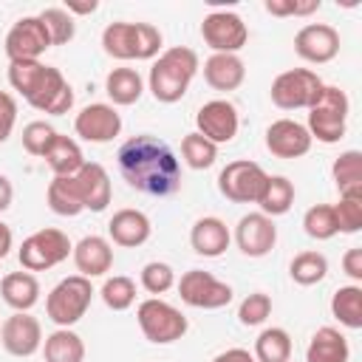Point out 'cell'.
Masks as SVG:
<instances>
[{"label": "cell", "mask_w": 362, "mask_h": 362, "mask_svg": "<svg viewBox=\"0 0 362 362\" xmlns=\"http://www.w3.org/2000/svg\"><path fill=\"white\" fill-rule=\"evenodd\" d=\"M119 173L122 178L153 198H167L181 189V161L173 153V147L150 133L127 139L119 153Z\"/></svg>", "instance_id": "obj_1"}, {"label": "cell", "mask_w": 362, "mask_h": 362, "mask_svg": "<svg viewBox=\"0 0 362 362\" xmlns=\"http://www.w3.org/2000/svg\"><path fill=\"white\" fill-rule=\"evenodd\" d=\"M8 85L40 113L62 116L74 107V88L54 65L34 62H8Z\"/></svg>", "instance_id": "obj_2"}, {"label": "cell", "mask_w": 362, "mask_h": 362, "mask_svg": "<svg viewBox=\"0 0 362 362\" xmlns=\"http://www.w3.org/2000/svg\"><path fill=\"white\" fill-rule=\"evenodd\" d=\"M198 68H201L198 54L187 45H173L161 51L147 76L150 93L156 96V102H164V105L178 102L189 90V82L195 79Z\"/></svg>", "instance_id": "obj_3"}, {"label": "cell", "mask_w": 362, "mask_h": 362, "mask_svg": "<svg viewBox=\"0 0 362 362\" xmlns=\"http://www.w3.org/2000/svg\"><path fill=\"white\" fill-rule=\"evenodd\" d=\"M161 31L150 23H110L102 31V48L107 57L130 59H156L161 51Z\"/></svg>", "instance_id": "obj_4"}, {"label": "cell", "mask_w": 362, "mask_h": 362, "mask_svg": "<svg viewBox=\"0 0 362 362\" xmlns=\"http://www.w3.org/2000/svg\"><path fill=\"white\" fill-rule=\"evenodd\" d=\"M348 110H351V102H348L345 90L337 85H325L322 93L317 96V102L308 107L305 130L311 133V139H317L322 144H337L345 136Z\"/></svg>", "instance_id": "obj_5"}, {"label": "cell", "mask_w": 362, "mask_h": 362, "mask_svg": "<svg viewBox=\"0 0 362 362\" xmlns=\"http://www.w3.org/2000/svg\"><path fill=\"white\" fill-rule=\"evenodd\" d=\"M90 300H93V286L88 277L82 274H71L65 280H59L48 297H45V314L48 320L57 325V328H71L76 325L85 311L90 308Z\"/></svg>", "instance_id": "obj_6"}, {"label": "cell", "mask_w": 362, "mask_h": 362, "mask_svg": "<svg viewBox=\"0 0 362 362\" xmlns=\"http://www.w3.org/2000/svg\"><path fill=\"white\" fill-rule=\"evenodd\" d=\"M136 322H139L141 334H144L153 345H170V342L181 339V337L187 334V328H189L187 317H184L175 305H170V303H164V300H158V297H150V300L139 303V308H136Z\"/></svg>", "instance_id": "obj_7"}, {"label": "cell", "mask_w": 362, "mask_h": 362, "mask_svg": "<svg viewBox=\"0 0 362 362\" xmlns=\"http://www.w3.org/2000/svg\"><path fill=\"white\" fill-rule=\"evenodd\" d=\"M322 79L308 71V68H288L283 74L274 76L272 82V102L280 110H300V107H311L317 102V96L322 93Z\"/></svg>", "instance_id": "obj_8"}, {"label": "cell", "mask_w": 362, "mask_h": 362, "mask_svg": "<svg viewBox=\"0 0 362 362\" xmlns=\"http://www.w3.org/2000/svg\"><path fill=\"white\" fill-rule=\"evenodd\" d=\"M71 252H74V243L62 229H40L23 240L17 257L25 272H45L62 263Z\"/></svg>", "instance_id": "obj_9"}, {"label": "cell", "mask_w": 362, "mask_h": 362, "mask_svg": "<svg viewBox=\"0 0 362 362\" xmlns=\"http://www.w3.org/2000/svg\"><path fill=\"white\" fill-rule=\"evenodd\" d=\"M266 178L269 175L257 161L238 158V161H229L218 173V189L232 204H257Z\"/></svg>", "instance_id": "obj_10"}, {"label": "cell", "mask_w": 362, "mask_h": 362, "mask_svg": "<svg viewBox=\"0 0 362 362\" xmlns=\"http://www.w3.org/2000/svg\"><path fill=\"white\" fill-rule=\"evenodd\" d=\"M178 294L187 305L204 308V311H215V308H223L232 303V286L204 269L184 272L178 280Z\"/></svg>", "instance_id": "obj_11"}, {"label": "cell", "mask_w": 362, "mask_h": 362, "mask_svg": "<svg viewBox=\"0 0 362 362\" xmlns=\"http://www.w3.org/2000/svg\"><path fill=\"white\" fill-rule=\"evenodd\" d=\"M201 37L212 54H238L249 42V28L235 11H209L201 23Z\"/></svg>", "instance_id": "obj_12"}, {"label": "cell", "mask_w": 362, "mask_h": 362, "mask_svg": "<svg viewBox=\"0 0 362 362\" xmlns=\"http://www.w3.org/2000/svg\"><path fill=\"white\" fill-rule=\"evenodd\" d=\"M51 48V37L42 25V20L34 17H20L8 34H6V57L8 62H34Z\"/></svg>", "instance_id": "obj_13"}, {"label": "cell", "mask_w": 362, "mask_h": 362, "mask_svg": "<svg viewBox=\"0 0 362 362\" xmlns=\"http://www.w3.org/2000/svg\"><path fill=\"white\" fill-rule=\"evenodd\" d=\"M74 130H76L79 139H85L90 144H107L122 133V116L113 105L93 102V105H85L76 113Z\"/></svg>", "instance_id": "obj_14"}, {"label": "cell", "mask_w": 362, "mask_h": 362, "mask_svg": "<svg viewBox=\"0 0 362 362\" xmlns=\"http://www.w3.org/2000/svg\"><path fill=\"white\" fill-rule=\"evenodd\" d=\"M195 124H198L195 133H201L212 144H226L238 136L240 116L229 99H212V102L201 105V110L195 113Z\"/></svg>", "instance_id": "obj_15"}, {"label": "cell", "mask_w": 362, "mask_h": 362, "mask_svg": "<svg viewBox=\"0 0 362 362\" xmlns=\"http://www.w3.org/2000/svg\"><path fill=\"white\" fill-rule=\"evenodd\" d=\"M0 342L11 356H34L42 345V325L28 311H14L0 325Z\"/></svg>", "instance_id": "obj_16"}, {"label": "cell", "mask_w": 362, "mask_h": 362, "mask_svg": "<svg viewBox=\"0 0 362 362\" xmlns=\"http://www.w3.org/2000/svg\"><path fill=\"white\" fill-rule=\"evenodd\" d=\"M294 51L305 62L325 65L339 54V31L328 23H308L294 34Z\"/></svg>", "instance_id": "obj_17"}, {"label": "cell", "mask_w": 362, "mask_h": 362, "mask_svg": "<svg viewBox=\"0 0 362 362\" xmlns=\"http://www.w3.org/2000/svg\"><path fill=\"white\" fill-rule=\"evenodd\" d=\"M235 243L246 257H266L277 243L274 218L263 212H249L235 226Z\"/></svg>", "instance_id": "obj_18"}, {"label": "cell", "mask_w": 362, "mask_h": 362, "mask_svg": "<svg viewBox=\"0 0 362 362\" xmlns=\"http://www.w3.org/2000/svg\"><path fill=\"white\" fill-rule=\"evenodd\" d=\"M311 133L294 119H274L266 127V150L274 158H300L311 150Z\"/></svg>", "instance_id": "obj_19"}, {"label": "cell", "mask_w": 362, "mask_h": 362, "mask_svg": "<svg viewBox=\"0 0 362 362\" xmlns=\"http://www.w3.org/2000/svg\"><path fill=\"white\" fill-rule=\"evenodd\" d=\"M74 266L82 277H102L113 269V249L110 240L99 238V235H85L76 246H74Z\"/></svg>", "instance_id": "obj_20"}, {"label": "cell", "mask_w": 362, "mask_h": 362, "mask_svg": "<svg viewBox=\"0 0 362 362\" xmlns=\"http://www.w3.org/2000/svg\"><path fill=\"white\" fill-rule=\"evenodd\" d=\"M74 178H76V187H79V195H82L85 209H90V212H105L107 204H110V195H113L107 170H105L99 161H85L82 170H79Z\"/></svg>", "instance_id": "obj_21"}, {"label": "cell", "mask_w": 362, "mask_h": 362, "mask_svg": "<svg viewBox=\"0 0 362 362\" xmlns=\"http://www.w3.org/2000/svg\"><path fill=\"white\" fill-rule=\"evenodd\" d=\"M150 218L141 212V209H119L113 212V218L107 221V235L116 246H124V249H136L141 243L150 240Z\"/></svg>", "instance_id": "obj_22"}, {"label": "cell", "mask_w": 362, "mask_h": 362, "mask_svg": "<svg viewBox=\"0 0 362 362\" xmlns=\"http://www.w3.org/2000/svg\"><path fill=\"white\" fill-rule=\"evenodd\" d=\"M229 226L215 218V215H206V218H198L192 223V232H189V243L195 249V255L201 257H221L226 249H229Z\"/></svg>", "instance_id": "obj_23"}, {"label": "cell", "mask_w": 362, "mask_h": 362, "mask_svg": "<svg viewBox=\"0 0 362 362\" xmlns=\"http://www.w3.org/2000/svg\"><path fill=\"white\" fill-rule=\"evenodd\" d=\"M204 79L212 90H238L246 79V65L238 54H212L204 62Z\"/></svg>", "instance_id": "obj_24"}, {"label": "cell", "mask_w": 362, "mask_h": 362, "mask_svg": "<svg viewBox=\"0 0 362 362\" xmlns=\"http://www.w3.org/2000/svg\"><path fill=\"white\" fill-rule=\"evenodd\" d=\"M3 303L14 311H31L40 303V283L31 272H8L0 280Z\"/></svg>", "instance_id": "obj_25"}, {"label": "cell", "mask_w": 362, "mask_h": 362, "mask_svg": "<svg viewBox=\"0 0 362 362\" xmlns=\"http://www.w3.org/2000/svg\"><path fill=\"white\" fill-rule=\"evenodd\" d=\"M348 359H351L348 339L337 328L322 325L314 331V337L305 348V362H348Z\"/></svg>", "instance_id": "obj_26"}, {"label": "cell", "mask_w": 362, "mask_h": 362, "mask_svg": "<svg viewBox=\"0 0 362 362\" xmlns=\"http://www.w3.org/2000/svg\"><path fill=\"white\" fill-rule=\"evenodd\" d=\"M45 164L54 170V175H76L85 164V156H82V147L71 139V136H62L57 133L48 144V150L42 153Z\"/></svg>", "instance_id": "obj_27"}, {"label": "cell", "mask_w": 362, "mask_h": 362, "mask_svg": "<svg viewBox=\"0 0 362 362\" xmlns=\"http://www.w3.org/2000/svg\"><path fill=\"white\" fill-rule=\"evenodd\" d=\"M105 93L110 96L113 105H136L144 93V79L136 68H113L107 76H105Z\"/></svg>", "instance_id": "obj_28"}, {"label": "cell", "mask_w": 362, "mask_h": 362, "mask_svg": "<svg viewBox=\"0 0 362 362\" xmlns=\"http://www.w3.org/2000/svg\"><path fill=\"white\" fill-rule=\"evenodd\" d=\"M45 198H48L51 212H57L62 218H76L79 212H85V204H82V195H79L74 175H54Z\"/></svg>", "instance_id": "obj_29"}, {"label": "cell", "mask_w": 362, "mask_h": 362, "mask_svg": "<svg viewBox=\"0 0 362 362\" xmlns=\"http://www.w3.org/2000/svg\"><path fill=\"white\" fill-rule=\"evenodd\" d=\"M42 356L45 362H85V342L71 328H57L45 337Z\"/></svg>", "instance_id": "obj_30"}, {"label": "cell", "mask_w": 362, "mask_h": 362, "mask_svg": "<svg viewBox=\"0 0 362 362\" xmlns=\"http://www.w3.org/2000/svg\"><path fill=\"white\" fill-rule=\"evenodd\" d=\"M291 204H294V184L286 175H269L263 184V192L257 198L260 212L269 218H277V215H286L291 209Z\"/></svg>", "instance_id": "obj_31"}, {"label": "cell", "mask_w": 362, "mask_h": 362, "mask_svg": "<svg viewBox=\"0 0 362 362\" xmlns=\"http://www.w3.org/2000/svg\"><path fill=\"white\" fill-rule=\"evenodd\" d=\"M331 175L339 195H362V153L359 150L339 153L331 167Z\"/></svg>", "instance_id": "obj_32"}, {"label": "cell", "mask_w": 362, "mask_h": 362, "mask_svg": "<svg viewBox=\"0 0 362 362\" xmlns=\"http://www.w3.org/2000/svg\"><path fill=\"white\" fill-rule=\"evenodd\" d=\"M331 314L339 320V325L351 331L362 328V286H339L331 297Z\"/></svg>", "instance_id": "obj_33"}, {"label": "cell", "mask_w": 362, "mask_h": 362, "mask_svg": "<svg viewBox=\"0 0 362 362\" xmlns=\"http://www.w3.org/2000/svg\"><path fill=\"white\" fill-rule=\"evenodd\" d=\"M291 356V337L286 328H263L255 339V359L257 362H288Z\"/></svg>", "instance_id": "obj_34"}, {"label": "cell", "mask_w": 362, "mask_h": 362, "mask_svg": "<svg viewBox=\"0 0 362 362\" xmlns=\"http://www.w3.org/2000/svg\"><path fill=\"white\" fill-rule=\"evenodd\" d=\"M288 274L297 286H317L328 274V260L322 252H300L288 263Z\"/></svg>", "instance_id": "obj_35"}, {"label": "cell", "mask_w": 362, "mask_h": 362, "mask_svg": "<svg viewBox=\"0 0 362 362\" xmlns=\"http://www.w3.org/2000/svg\"><path fill=\"white\" fill-rule=\"evenodd\" d=\"M181 158L189 170H209L218 158V144H212L201 133H187L181 139Z\"/></svg>", "instance_id": "obj_36"}, {"label": "cell", "mask_w": 362, "mask_h": 362, "mask_svg": "<svg viewBox=\"0 0 362 362\" xmlns=\"http://www.w3.org/2000/svg\"><path fill=\"white\" fill-rule=\"evenodd\" d=\"M303 229L308 238L314 240H331L339 229H337V215H334V206L331 204H317V206H308L305 215H303Z\"/></svg>", "instance_id": "obj_37"}, {"label": "cell", "mask_w": 362, "mask_h": 362, "mask_svg": "<svg viewBox=\"0 0 362 362\" xmlns=\"http://www.w3.org/2000/svg\"><path fill=\"white\" fill-rule=\"evenodd\" d=\"M37 17L42 20V25H45V31H48L51 45H65V42L74 40V34H76V23H74V17L68 14V8L51 6V8H42Z\"/></svg>", "instance_id": "obj_38"}, {"label": "cell", "mask_w": 362, "mask_h": 362, "mask_svg": "<svg viewBox=\"0 0 362 362\" xmlns=\"http://www.w3.org/2000/svg\"><path fill=\"white\" fill-rule=\"evenodd\" d=\"M102 303L113 311H127L136 303V283L124 274H113L102 283Z\"/></svg>", "instance_id": "obj_39"}, {"label": "cell", "mask_w": 362, "mask_h": 362, "mask_svg": "<svg viewBox=\"0 0 362 362\" xmlns=\"http://www.w3.org/2000/svg\"><path fill=\"white\" fill-rule=\"evenodd\" d=\"M269 314H272V297L263 294V291L246 294V297L240 300V305H238V320H240V325H246V328L263 325V322L269 320Z\"/></svg>", "instance_id": "obj_40"}, {"label": "cell", "mask_w": 362, "mask_h": 362, "mask_svg": "<svg viewBox=\"0 0 362 362\" xmlns=\"http://www.w3.org/2000/svg\"><path fill=\"white\" fill-rule=\"evenodd\" d=\"M334 215L342 235H356L362 229V195H339V204H334Z\"/></svg>", "instance_id": "obj_41"}, {"label": "cell", "mask_w": 362, "mask_h": 362, "mask_svg": "<svg viewBox=\"0 0 362 362\" xmlns=\"http://www.w3.org/2000/svg\"><path fill=\"white\" fill-rule=\"evenodd\" d=\"M141 286L150 291V294H164L175 286V272L170 263H161V260H150L144 269H141Z\"/></svg>", "instance_id": "obj_42"}, {"label": "cell", "mask_w": 362, "mask_h": 362, "mask_svg": "<svg viewBox=\"0 0 362 362\" xmlns=\"http://www.w3.org/2000/svg\"><path fill=\"white\" fill-rule=\"evenodd\" d=\"M54 136H57V130H54L48 122H42V119L28 122V124L23 127V150H25L28 156H42V153L48 150V144H51Z\"/></svg>", "instance_id": "obj_43"}, {"label": "cell", "mask_w": 362, "mask_h": 362, "mask_svg": "<svg viewBox=\"0 0 362 362\" xmlns=\"http://www.w3.org/2000/svg\"><path fill=\"white\" fill-rule=\"evenodd\" d=\"M320 0H305V3H297V0H266L263 8L274 17H305V14H314L320 11Z\"/></svg>", "instance_id": "obj_44"}, {"label": "cell", "mask_w": 362, "mask_h": 362, "mask_svg": "<svg viewBox=\"0 0 362 362\" xmlns=\"http://www.w3.org/2000/svg\"><path fill=\"white\" fill-rule=\"evenodd\" d=\"M14 122H17V102H14L11 93L0 90V144L11 136Z\"/></svg>", "instance_id": "obj_45"}, {"label": "cell", "mask_w": 362, "mask_h": 362, "mask_svg": "<svg viewBox=\"0 0 362 362\" xmlns=\"http://www.w3.org/2000/svg\"><path fill=\"white\" fill-rule=\"evenodd\" d=\"M342 272H345L354 283L362 280V246H351V249L342 255Z\"/></svg>", "instance_id": "obj_46"}, {"label": "cell", "mask_w": 362, "mask_h": 362, "mask_svg": "<svg viewBox=\"0 0 362 362\" xmlns=\"http://www.w3.org/2000/svg\"><path fill=\"white\" fill-rule=\"evenodd\" d=\"M212 362H257V359H255V354H249L246 348H229V351L218 354Z\"/></svg>", "instance_id": "obj_47"}, {"label": "cell", "mask_w": 362, "mask_h": 362, "mask_svg": "<svg viewBox=\"0 0 362 362\" xmlns=\"http://www.w3.org/2000/svg\"><path fill=\"white\" fill-rule=\"evenodd\" d=\"M11 198H14V187H11V181L0 173V212H6V209L11 206Z\"/></svg>", "instance_id": "obj_48"}, {"label": "cell", "mask_w": 362, "mask_h": 362, "mask_svg": "<svg viewBox=\"0 0 362 362\" xmlns=\"http://www.w3.org/2000/svg\"><path fill=\"white\" fill-rule=\"evenodd\" d=\"M11 246H14V235H11V226L0 221V260H3V257L11 252Z\"/></svg>", "instance_id": "obj_49"}, {"label": "cell", "mask_w": 362, "mask_h": 362, "mask_svg": "<svg viewBox=\"0 0 362 362\" xmlns=\"http://www.w3.org/2000/svg\"><path fill=\"white\" fill-rule=\"evenodd\" d=\"M96 8H99L96 0H90V3H68V14H90Z\"/></svg>", "instance_id": "obj_50"}]
</instances>
